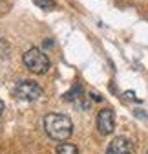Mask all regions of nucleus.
<instances>
[{"label":"nucleus","instance_id":"3","mask_svg":"<svg viewBox=\"0 0 148 154\" xmlns=\"http://www.w3.org/2000/svg\"><path fill=\"white\" fill-rule=\"evenodd\" d=\"M15 95L22 101H39L42 95H44V90L39 83H35L31 79H24V81H18L16 86H15Z\"/></svg>","mask_w":148,"mask_h":154},{"label":"nucleus","instance_id":"2","mask_svg":"<svg viewBox=\"0 0 148 154\" xmlns=\"http://www.w3.org/2000/svg\"><path fill=\"white\" fill-rule=\"evenodd\" d=\"M22 61H24V66L31 73H37V75H44L49 70V66H51L48 55L42 50H39V48H29L22 55Z\"/></svg>","mask_w":148,"mask_h":154},{"label":"nucleus","instance_id":"5","mask_svg":"<svg viewBox=\"0 0 148 154\" xmlns=\"http://www.w3.org/2000/svg\"><path fill=\"white\" fill-rule=\"evenodd\" d=\"M106 154H137V150H135V143L130 138L117 136L110 141V145L106 149Z\"/></svg>","mask_w":148,"mask_h":154},{"label":"nucleus","instance_id":"14","mask_svg":"<svg viewBox=\"0 0 148 154\" xmlns=\"http://www.w3.org/2000/svg\"><path fill=\"white\" fill-rule=\"evenodd\" d=\"M146 154H148V152H146Z\"/></svg>","mask_w":148,"mask_h":154},{"label":"nucleus","instance_id":"10","mask_svg":"<svg viewBox=\"0 0 148 154\" xmlns=\"http://www.w3.org/2000/svg\"><path fill=\"white\" fill-rule=\"evenodd\" d=\"M11 9V0H0V17H4Z\"/></svg>","mask_w":148,"mask_h":154},{"label":"nucleus","instance_id":"7","mask_svg":"<svg viewBox=\"0 0 148 154\" xmlns=\"http://www.w3.org/2000/svg\"><path fill=\"white\" fill-rule=\"evenodd\" d=\"M57 154H79V149L73 145V143H61L57 147Z\"/></svg>","mask_w":148,"mask_h":154},{"label":"nucleus","instance_id":"11","mask_svg":"<svg viewBox=\"0 0 148 154\" xmlns=\"http://www.w3.org/2000/svg\"><path fill=\"white\" fill-rule=\"evenodd\" d=\"M90 97H91V101H95V103H101V101H102V95H101V94H95V92H91Z\"/></svg>","mask_w":148,"mask_h":154},{"label":"nucleus","instance_id":"13","mask_svg":"<svg viewBox=\"0 0 148 154\" xmlns=\"http://www.w3.org/2000/svg\"><path fill=\"white\" fill-rule=\"evenodd\" d=\"M2 112H4V103H2V99H0V116H2Z\"/></svg>","mask_w":148,"mask_h":154},{"label":"nucleus","instance_id":"1","mask_svg":"<svg viewBox=\"0 0 148 154\" xmlns=\"http://www.w3.org/2000/svg\"><path fill=\"white\" fill-rule=\"evenodd\" d=\"M44 130L55 141H66L73 134V123L64 114H48L44 118Z\"/></svg>","mask_w":148,"mask_h":154},{"label":"nucleus","instance_id":"4","mask_svg":"<svg viewBox=\"0 0 148 154\" xmlns=\"http://www.w3.org/2000/svg\"><path fill=\"white\" fill-rule=\"evenodd\" d=\"M97 130L102 136H110L115 130V112L114 108H102L97 114Z\"/></svg>","mask_w":148,"mask_h":154},{"label":"nucleus","instance_id":"12","mask_svg":"<svg viewBox=\"0 0 148 154\" xmlns=\"http://www.w3.org/2000/svg\"><path fill=\"white\" fill-rule=\"evenodd\" d=\"M124 99H128V101H137L134 92H124Z\"/></svg>","mask_w":148,"mask_h":154},{"label":"nucleus","instance_id":"6","mask_svg":"<svg viewBox=\"0 0 148 154\" xmlns=\"http://www.w3.org/2000/svg\"><path fill=\"white\" fill-rule=\"evenodd\" d=\"M62 99L68 101V103H77L79 99H82V86H81V85H73V88L68 90V92L62 95Z\"/></svg>","mask_w":148,"mask_h":154},{"label":"nucleus","instance_id":"8","mask_svg":"<svg viewBox=\"0 0 148 154\" xmlns=\"http://www.w3.org/2000/svg\"><path fill=\"white\" fill-rule=\"evenodd\" d=\"M33 2H35V6H39L44 11H53L55 8H57L55 0H33Z\"/></svg>","mask_w":148,"mask_h":154},{"label":"nucleus","instance_id":"9","mask_svg":"<svg viewBox=\"0 0 148 154\" xmlns=\"http://www.w3.org/2000/svg\"><path fill=\"white\" fill-rule=\"evenodd\" d=\"M11 53V46L7 41H4V38H0V59H7Z\"/></svg>","mask_w":148,"mask_h":154}]
</instances>
